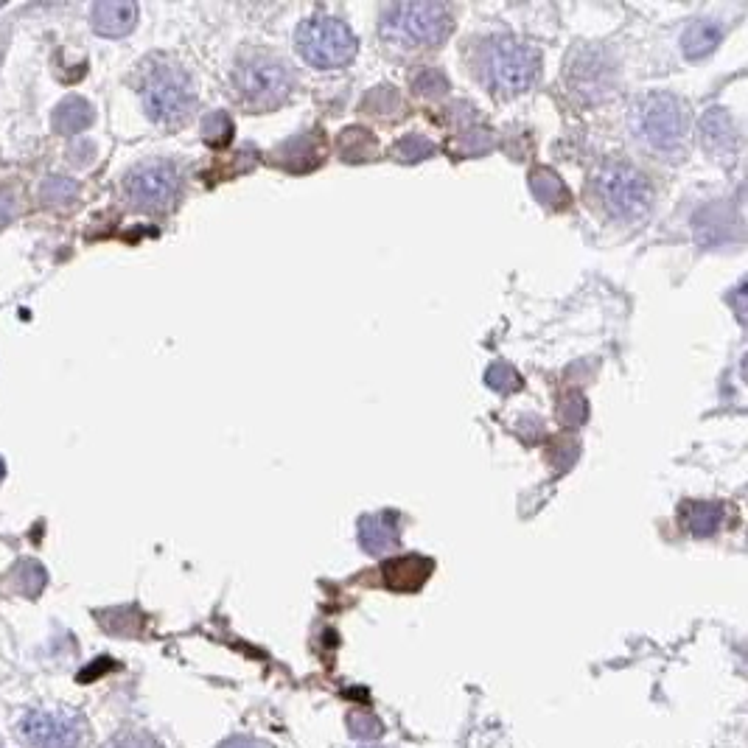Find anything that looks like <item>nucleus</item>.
Here are the masks:
<instances>
[{
	"instance_id": "0eeeda50",
	"label": "nucleus",
	"mask_w": 748,
	"mask_h": 748,
	"mask_svg": "<svg viewBox=\"0 0 748 748\" xmlns=\"http://www.w3.org/2000/svg\"><path fill=\"white\" fill-rule=\"evenodd\" d=\"M569 96L580 104H603L617 93V65L603 45L578 43L564 62Z\"/></svg>"
},
{
	"instance_id": "a878e982",
	"label": "nucleus",
	"mask_w": 748,
	"mask_h": 748,
	"mask_svg": "<svg viewBox=\"0 0 748 748\" xmlns=\"http://www.w3.org/2000/svg\"><path fill=\"white\" fill-rule=\"evenodd\" d=\"M12 216H15V199H12V194L0 191V227L9 225Z\"/></svg>"
},
{
	"instance_id": "4468645a",
	"label": "nucleus",
	"mask_w": 748,
	"mask_h": 748,
	"mask_svg": "<svg viewBox=\"0 0 748 748\" xmlns=\"http://www.w3.org/2000/svg\"><path fill=\"white\" fill-rule=\"evenodd\" d=\"M720 37H723V26L718 20H692L681 34V48L690 59H701L720 43Z\"/></svg>"
},
{
	"instance_id": "6e6552de",
	"label": "nucleus",
	"mask_w": 748,
	"mask_h": 748,
	"mask_svg": "<svg viewBox=\"0 0 748 748\" xmlns=\"http://www.w3.org/2000/svg\"><path fill=\"white\" fill-rule=\"evenodd\" d=\"M295 45L300 57L317 71H337L356 57L353 31L331 15H314L303 20L295 31Z\"/></svg>"
},
{
	"instance_id": "b1692460",
	"label": "nucleus",
	"mask_w": 748,
	"mask_h": 748,
	"mask_svg": "<svg viewBox=\"0 0 748 748\" xmlns=\"http://www.w3.org/2000/svg\"><path fill=\"white\" fill-rule=\"evenodd\" d=\"M407 149H410L412 160H421V157H426L432 152V143L424 141L421 135H412V138L401 141V146H398V152H407ZM410 155H407V160H410Z\"/></svg>"
},
{
	"instance_id": "6ab92c4d",
	"label": "nucleus",
	"mask_w": 748,
	"mask_h": 748,
	"mask_svg": "<svg viewBox=\"0 0 748 748\" xmlns=\"http://www.w3.org/2000/svg\"><path fill=\"white\" fill-rule=\"evenodd\" d=\"M15 580H17V589L26 594V597H37V594L45 589V580H48V575H45V569L37 564V561H23V564L17 566Z\"/></svg>"
},
{
	"instance_id": "412c9836",
	"label": "nucleus",
	"mask_w": 748,
	"mask_h": 748,
	"mask_svg": "<svg viewBox=\"0 0 748 748\" xmlns=\"http://www.w3.org/2000/svg\"><path fill=\"white\" fill-rule=\"evenodd\" d=\"M202 135H205V141L211 143V146H225L230 141V135H233V121H230V115L222 113V110H216L211 113L205 121H202Z\"/></svg>"
},
{
	"instance_id": "ddd939ff",
	"label": "nucleus",
	"mask_w": 748,
	"mask_h": 748,
	"mask_svg": "<svg viewBox=\"0 0 748 748\" xmlns=\"http://www.w3.org/2000/svg\"><path fill=\"white\" fill-rule=\"evenodd\" d=\"M429 575H432V561L421 555H407L384 564V580L396 592H418Z\"/></svg>"
},
{
	"instance_id": "20e7f679",
	"label": "nucleus",
	"mask_w": 748,
	"mask_h": 748,
	"mask_svg": "<svg viewBox=\"0 0 748 748\" xmlns=\"http://www.w3.org/2000/svg\"><path fill=\"white\" fill-rule=\"evenodd\" d=\"M452 9L443 3H393L382 12V40L401 54L438 48L452 34Z\"/></svg>"
},
{
	"instance_id": "4be33fe9",
	"label": "nucleus",
	"mask_w": 748,
	"mask_h": 748,
	"mask_svg": "<svg viewBox=\"0 0 748 748\" xmlns=\"http://www.w3.org/2000/svg\"><path fill=\"white\" fill-rule=\"evenodd\" d=\"M412 85H415L418 93H424V96H435V93H443V90H446V79H443V73L432 71V68H424V71L415 73Z\"/></svg>"
},
{
	"instance_id": "bb28decb",
	"label": "nucleus",
	"mask_w": 748,
	"mask_h": 748,
	"mask_svg": "<svg viewBox=\"0 0 748 748\" xmlns=\"http://www.w3.org/2000/svg\"><path fill=\"white\" fill-rule=\"evenodd\" d=\"M219 748H267L264 743H255V740H247V737H233V740H225Z\"/></svg>"
},
{
	"instance_id": "f03ea898",
	"label": "nucleus",
	"mask_w": 748,
	"mask_h": 748,
	"mask_svg": "<svg viewBox=\"0 0 748 748\" xmlns=\"http://www.w3.org/2000/svg\"><path fill=\"white\" fill-rule=\"evenodd\" d=\"M589 194L611 222L636 225L653 211V183L628 160H603L589 177Z\"/></svg>"
},
{
	"instance_id": "dca6fc26",
	"label": "nucleus",
	"mask_w": 748,
	"mask_h": 748,
	"mask_svg": "<svg viewBox=\"0 0 748 748\" xmlns=\"http://www.w3.org/2000/svg\"><path fill=\"white\" fill-rule=\"evenodd\" d=\"M701 132H704V143L715 155H723V152L732 155L734 143H737V129H734L726 110H709L704 124H701Z\"/></svg>"
},
{
	"instance_id": "393cba45",
	"label": "nucleus",
	"mask_w": 748,
	"mask_h": 748,
	"mask_svg": "<svg viewBox=\"0 0 748 748\" xmlns=\"http://www.w3.org/2000/svg\"><path fill=\"white\" fill-rule=\"evenodd\" d=\"M113 748H163V746H160L157 740H152L149 734L132 732V734H124L121 740H115Z\"/></svg>"
},
{
	"instance_id": "39448f33",
	"label": "nucleus",
	"mask_w": 748,
	"mask_h": 748,
	"mask_svg": "<svg viewBox=\"0 0 748 748\" xmlns=\"http://www.w3.org/2000/svg\"><path fill=\"white\" fill-rule=\"evenodd\" d=\"M233 90H236L241 104H247V110L269 113L292 96L295 71L278 54H269L264 48H253V51L241 54L236 68H233Z\"/></svg>"
},
{
	"instance_id": "f8f14e48",
	"label": "nucleus",
	"mask_w": 748,
	"mask_h": 748,
	"mask_svg": "<svg viewBox=\"0 0 748 748\" xmlns=\"http://www.w3.org/2000/svg\"><path fill=\"white\" fill-rule=\"evenodd\" d=\"M362 550L370 555H387L398 547V516L396 513H373L359 522Z\"/></svg>"
},
{
	"instance_id": "423d86ee",
	"label": "nucleus",
	"mask_w": 748,
	"mask_h": 748,
	"mask_svg": "<svg viewBox=\"0 0 748 748\" xmlns=\"http://www.w3.org/2000/svg\"><path fill=\"white\" fill-rule=\"evenodd\" d=\"M141 99L149 118L157 124H166V127L183 124L197 107V93H194L191 76L174 62H160L155 68H149L146 79H143Z\"/></svg>"
},
{
	"instance_id": "5701e85b",
	"label": "nucleus",
	"mask_w": 748,
	"mask_h": 748,
	"mask_svg": "<svg viewBox=\"0 0 748 748\" xmlns=\"http://www.w3.org/2000/svg\"><path fill=\"white\" fill-rule=\"evenodd\" d=\"M113 667H115L113 659L101 656V659H96V662H93V664H87L85 670L79 673V681H82V684H87V681H96V678H101V676H104V673H110Z\"/></svg>"
},
{
	"instance_id": "9b49d317",
	"label": "nucleus",
	"mask_w": 748,
	"mask_h": 748,
	"mask_svg": "<svg viewBox=\"0 0 748 748\" xmlns=\"http://www.w3.org/2000/svg\"><path fill=\"white\" fill-rule=\"evenodd\" d=\"M93 29L101 37H127L138 23V6L132 0H99L93 6Z\"/></svg>"
},
{
	"instance_id": "cd10ccee",
	"label": "nucleus",
	"mask_w": 748,
	"mask_h": 748,
	"mask_svg": "<svg viewBox=\"0 0 748 748\" xmlns=\"http://www.w3.org/2000/svg\"><path fill=\"white\" fill-rule=\"evenodd\" d=\"M6 477V463H3V457H0V482Z\"/></svg>"
},
{
	"instance_id": "7ed1b4c3",
	"label": "nucleus",
	"mask_w": 748,
	"mask_h": 748,
	"mask_svg": "<svg viewBox=\"0 0 748 748\" xmlns=\"http://www.w3.org/2000/svg\"><path fill=\"white\" fill-rule=\"evenodd\" d=\"M628 132L650 155H676L690 132L687 101L664 90L639 96L628 113Z\"/></svg>"
},
{
	"instance_id": "a211bd4d",
	"label": "nucleus",
	"mask_w": 748,
	"mask_h": 748,
	"mask_svg": "<svg viewBox=\"0 0 748 748\" xmlns=\"http://www.w3.org/2000/svg\"><path fill=\"white\" fill-rule=\"evenodd\" d=\"M348 732L356 740H376L384 734V723L367 709H353L348 712Z\"/></svg>"
},
{
	"instance_id": "1a4fd4ad",
	"label": "nucleus",
	"mask_w": 748,
	"mask_h": 748,
	"mask_svg": "<svg viewBox=\"0 0 748 748\" xmlns=\"http://www.w3.org/2000/svg\"><path fill=\"white\" fill-rule=\"evenodd\" d=\"M129 202L141 211H157L166 208L180 191V171L169 160H146L141 166L129 171L127 180Z\"/></svg>"
},
{
	"instance_id": "aec40b11",
	"label": "nucleus",
	"mask_w": 748,
	"mask_h": 748,
	"mask_svg": "<svg viewBox=\"0 0 748 748\" xmlns=\"http://www.w3.org/2000/svg\"><path fill=\"white\" fill-rule=\"evenodd\" d=\"M40 194H43L48 205H68V202L79 197V185L68 180V177H48Z\"/></svg>"
},
{
	"instance_id": "f257e3e1",
	"label": "nucleus",
	"mask_w": 748,
	"mask_h": 748,
	"mask_svg": "<svg viewBox=\"0 0 748 748\" xmlns=\"http://www.w3.org/2000/svg\"><path fill=\"white\" fill-rule=\"evenodd\" d=\"M471 65L474 76L496 96H519L536 85L541 54L530 43H522L510 34H494L474 45Z\"/></svg>"
},
{
	"instance_id": "2eb2a0df",
	"label": "nucleus",
	"mask_w": 748,
	"mask_h": 748,
	"mask_svg": "<svg viewBox=\"0 0 748 748\" xmlns=\"http://www.w3.org/2000/svg\"><path fill=\"white\" fill-rule=\"evenodd\" d=\"M684 524L695 538H709L726 524V508L715 502H692L684 510Z\"/></svg>"
},
{
	"instance_id": "f3484780",
	"label": "nucleus",
	"mask_w": 748,
	"mask_h": 748,
	"mask_svg": "<svg viewBox=\"0 0 748 748\" xmlns=\"http://www.w3.org/2000/svg\"><path fill=\"white\" fill-rule=\"evenodd\" d=\"M93 118L96 115H93L90 101L71 96V99H65L54 110V129H57L59 135H79V132H85L93 124Z\"/></svg>"
},
{
	"instance_id": "9d476101",
	"label": "nucleus",
	"mask_w": 748,
	"mask_h": 748,
	"mask_svg": "<svg viewBox=\"0 0 748 748\" xmlns=\"http://www.w3.org/2000/svg\"><path fill=\"white\" fill-rule=\"evenodd\" d=\"M20 737L29 748H76L82 729L79 723L59 712H29L20 723Z\"/></svg>"
}]
</instances>
